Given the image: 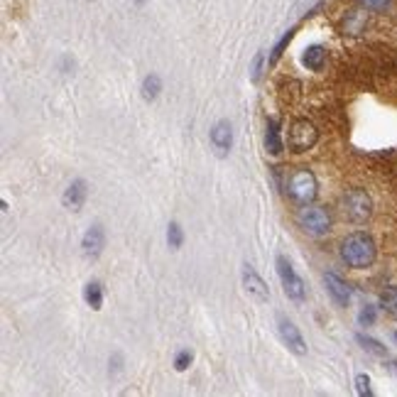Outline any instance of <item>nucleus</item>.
I'll use <instances>...</instances> for the list:
<instances>
[{"mask_svg": "<svg viewBox=\"0 0 397 397\" xmlns=\"http://www.w3.org/2000/svg\"><path fill=\"white\" fill-rule=\"evenodd\" d=\"M277 329H279V336H282L284 346H287L289 351H292L294 356H305V353H307L305 336H302L300 329L294 326V321H289L287 316L279 314V316H277Z\"/></svg>", "mask_w": 397, "mask_h": 397, "instance_id": "7", "label": "nucleus"}, {"mask_svg": "<svg viewBox=\"0 0 397 397\" xmlns=\"http://www.w3.org/2000/svg\"><path fill=\"white\" fill-rule=\"evenodd\" d=\"M392 339H395V341H397V331H395V334H392Z\"/></svg>", "mask_w": 397, "mask_h": 397, "instance_id": "25", "label": "nucleus"}, {"mask_svg": "<svg viewBox=\"0 0 397 397\" xmlns=\"http://www.w3.org/2000/svg\"><path fill=\"white\" fill-rule=\"evenodd\" d=\"M380 307L387 311L390 316H397V284H392V287H385L380 292Z\"/></svg>", "mask_w": 397, "mask_h": 397, "instance_id": "17", "label": "nucleus"}, {"mask_svg": "<svg viewBox=\"0 0 397 397\" xmlns=\"http://www.w3.org/2000/svg\"><path fill=\"white\" fill-rule=\"evenodd\" d=\"M339 206L343 218L351 223H366L373 216V199L366 189H348L341 196Z\"/></svg>", "mask_w": 397, "mask_h": 397, "instance_id": "3", "label": "nucleus"}, {"mask_svg": "<svg viewBox=\"0 0 397 397\" xmlns=\"http://www.w3.org/2000/svg\"><path fill=\"white\" fill-rule=\"evenodd\" d=\"M302 64H305L309 72H321L326 64V47H321V44L307 47L305 54H302Z\"/></svg>", "mask_w": 397, "mask_h": 397, "instance_id": "13", "label": "nucleus"}, {"mask_svg": "<svg viewBox=\"0 0 397 397\" xmlns=\"http://www.w3.org/2000/svg\"><path fill=\"white\" fill-rule=\"evenodd\" d=\"M319 140V130L314 128V123H309L307 118L294 120L287 130V147L292 152H307L311 150Z\"/></svg>", "mask_w": 397, "mask_h": 397, "instance_id": "5", "label": "nucleus"}, {"mask_svg": "<svg viewBox=\"0 0 397 397\" xmlns=\"http://www.w3.org/2000/svg\"><path fill=\"white\" fill-rule=\"evenodd\" d=\"M162 91V81L157 74H150V76H145L143 81V98L145 101H155L157 96H160Z\"/></svg>", "mask_w": 397, "mask_h": 397, "instance_id": "18", "label": "nucleus"}, {"mask_svg": "<svg viewBox=\"0 0 397 397\" xmlns=\"http://www.w3.org/2000/svg\"><path fill=\"white\" fill-rule=\"evenodd\" d=\"M324 284L326 289H329L331 300H334V305L339 307H348V302H351V287H348V282H346L341 275L336 273H326L324 275Z\"/></svg>", "mask_w": 397, "mask_h": 397, "instance_id": "9", "label": "nucleus"}, {"mask_svg": "<svg viewBox=\"0 0 397 397\" xmlns=\"http://www.w3.org/2000/svg\"><path fill=\"white\" fill-rule=\"evenodd\" d=\"M265 147L270 155H279L284 150L282 135H279V123L277 120H268V133H265Z\"/></svg>", "mask_w": 397, "mask_h": 397, "instance_id": "15", "label": "nucleus"}, {"mask_svg": "<svg viewBox=\"0 0 397 397\" xmlns=\"http://www.w3.org/2000/svg\"><path fill=\"white\" fill-rule=\"evenodd\" d=\"M243 287H245V292L250 294L255 302H268L270 300L268 284H265L263 277L255 273L253 265H243Z\"/></svg>", "mask_w": 397, "mask_h": 397, "instance_id": "8", "label": "nucleus"}, {"mask_svg": "<svg viewBox=\"0 0 397 397\" xmlns=\"http://www.w3.org/2000/svg\"><path fill=\"white\" fill-rule=\"evenodd\" d=\"M358 321H361V326L375 324V307H363L361 314H358Z\"/></svg>", "mask_w": 397, "mask_h": 397, "instance_id": "22", "label": "nucleus"}, {"mask_svg": "<svg viewBox=\"0 0 397 397\" xmlns=\"http://www.w3.org/2000/svg\"><path fill=\"white\" fill-rule=\"evenodd\" d=\"M356 341H358V343H361L363 351L373 353V356H378V358L387 356V348H385V346H382L380 341L371 339V336H366V334H356Z\"/></svg>", "mask_w": 397, "mask_h": 397, "instance_id": "16", "label": "nucleus"}, {"mask_svg": "<svg viewBox=\"0 0 397 397\" xmlns=\"http://www.w3.org/2000/svg\"><path fill=\"white\" fill-rule=\"evenodd\" d=\"M375 255H378L375 241L366 231H353L341 241V258L353 270L371 268L375 263Z\"/></svg>", "mask_w": 397, "mask_h": 397, "instance_id": "1", "label": "nucleus"}, {"mask_svg": "<svg viewBox=\"0 0 397 397\" xmlns=\"http://www.w3.org/2000/svg\"><path fill=\"white\" fill-rule=\"evenodd\" d=\"M211 145H213V150H216L218 155H226V152L231 150L233 130H231V123H228V120H218V123L213 125V130H211Z\"/></svg>", "mask_w": 397, "mask_h": 397, "instance_id": "12", "label": "nucleus"}, {"mask_svg": "<svg viewBox=\"0 0 397 397\" xmlns=\"http://www.w3.org/2000/svg\"><path fill=\"white\" fill-rule=\"evenodd\" d=\"M191 361H194V353L186 351V348H184V351H179V353H177V356H175V371L184 373L186 368L191 366Z\"/></svg>", "mask_w": 397, "mask_h": 397, "instance_id": "20", "label": "nucleus"}, {"mask_svg": "<svg viewBox=\"0 0 397 397\" xmlns=\"http://www.w3.org/2000/svg\"><path fill=\"white\" fill-rule=\"evenodd\" d=\"M331 223H334V218H331V211L326 206H311L309 204V206H302L297 213V226L314 238L326 236L331 231Z\"/></svg>", "mask_w": 397, "mask_h": 397, "instance_id": "4", "label": "nucleus"}, {"mask_svg": "<svg viewBox=\"0 0 397 397\" xmlns=\"http://www.w3.org/2000/svg\"><path fill=\"white\" fill-rule=\"evenodd\" d=\"M83 302H86L93 311L101 309V307H104V284L98 282V279L86 282V287H83Z\"/></svg>", "mask_w": 397, "mask_h": 397, "instance_id": "14", "label": "nucleus"}, {"mask_svg": "<svg viewBox=\"0 0 397 397\" xmlns=\"http://www.w3.org/2000/svg\"><path fill=\"white\" fill-rule=\"evenodd\" d=\"M284 191H287V196L294 204L309 206V204H314L316 194H319V181H316L314 172L297 167V170L289 172L287 181H284Z\"/></svg>", "mask_w": 397, "mask_h": 397, "instance_id": "2", "label": "nucleus"}, {"mask_svg": "<svg viewBox=\"0 0 397 397\" xmlns=\"http://www.w3.org/2000/svg\"><path fill=\"white\" fill-rule=\"evenodd\" d=\"M277 275H279V282H282L284 294H287V300L297 302V305L305 302V297H307L305 279L294 273V268L289 265V260L282 258V255H277Z\"/></svg>", "mask_w": 397, "mask_h": 397, "instance_id": "6", "label": "nucleus"}, {"mask_svg": "<svg viewBox=\"0 0 397 397\" xmlns=\"http://www.w3.org/2000/svg\"><path fill=\"white\" fill-rule=\"evenodd\" d=\"M88 196V186L83 179H74L72 184L67 186V191H64L62 196V204L67 209H72V211H79V209L83 206V202H86Z\"/></svg>", "mask_w": 397, "mask_h": 397, "instance_id": "11", "label": "nucleus"}, {"mask_svg": "<svg viewBox=\"0 0 397 397\" xmlns=\"http://www.w3.org/2000/svg\"><path fill=\"white\" fill-rule=\"evenodd\" d=\"M358 3H361L366 10H385L392 0H358Z\"/></svg>", "mask_w": 397, "mask_h": 397, "instance_id": "24", "label": "nucleus"}, {"mask_svg": "<svg viewBox=\"0 0 397 397\" xmlns=\"http://www.w3.org/2000/svg\"><path fill=\"white\" fill-rule=\"evenodd\" d=\"M181 243H184V231H181L179 223L172 221L170 226H167V245H170L172 250H179Z\"/></svg>", "mask_w": 397, "mask_h": 397, "instance_id": "19", "label": "nucleus"}, {"mask_svg": "<svg viewBox=\"0 0 397 397\" xmlns=\"http://www.w3.org/2000/svg\"><path fill=\"white\" fill-rule=\"evenodd\" d=\"M356 390H358V395H363V397H371L373 395V387H371V378L368 375H356Z\"/></svg>", "mask_w": 397, "mask_h": 397, "instance_id": "21", "label": "nucleus"}, {"mask_svg": "<svg viewBox=\"0 0 397 397\" xmlns=\"http://www.w3.org/2000/svg\"><path fill=\"white\" fill-rule=\"evenodd\" d=\"M292 35H294V32L289 30L287 35H284L282 40L277 42V47H275V49H273V57H270V64H275V62H277V59H279V54H282V49H284V47L289 44V40H292Z\"/></svg>", "mask_w": 397, "mask_h": 397, "instance_id": "23", "label": "nucleus"}, {"mask_svg": "<svg viewBox=\"0 0 397 397\" xmlns=\"http://www.w3.org/2000/svg\"><path fill=\"white\" fill-rule=\"evenodd\" d=\"M104 248H106V233H104V228L98 226H91L86 233H83V238H81V250H83V255L86 258H98V255L104 253Z\"/></svg>", "mask_w": 397, "mask_h": 397, "instance_id": "10", "label": "nucleus"}]
</instances>
